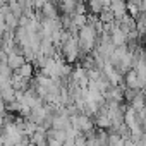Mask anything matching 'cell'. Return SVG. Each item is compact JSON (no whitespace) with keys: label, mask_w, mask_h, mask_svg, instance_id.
<instances>
[{"label":"cell","mask_w":146,"mask_h":146,"mask_svg":"<svg viewBox=\"0 0 146 146\" xmlns=\"http://www.w3.org/2000/svg\"><path fill=\"white\" fill-rule=\"evenodd\" d=\"M124 83H125V86L129 90H136V91L143 90V81H141V78L137 76V72L134 69H131L127 74L124 76Z\"/></svg>","instance_id":"6da1fadb"},{"label":"cell","mask_w":146,"mask_h":146,"mask_svg":"<svg viewBox=\"0 0 146 146\" xmlns=\"http://www.w3.org/2000/svg\"><path fill=\"white\" fill-rule=\"evenodd\" d=\"M40 19H57L58 17V9L55 5V2H52V0H48V2L40 9Z\"/></svg>","instance_id":"7a4b0ae2"},{"label":"cell","mask_w":146,"mask_h":146,"mask_svg":"<svg viewBox=\"0 0 146 146\" xmlns=\"http://www.w3.org/2000/svg\"><path fill=\"white\" fill-rule=\"evenodd\" d=\"M110 9L113 11L117 21L122 19V17H125V16L129 14V11H127V2H125V0H113L112 5H110Z\"/></svg>","instance_id":"3957f363"},{"label":"cell","mask_w":146,"mask_h":146,"mask_svg":"<svg viewBox=\"0 0 146 146\" xmlns=\"http://www.w3.org/2000/svg\"><path fill=\"white\" fill-rule=\"evenodd\" d=\"M26 62H28V58L24 57V53H11L9 58H7V64H9V67H11L14 72H16L19 67H23Z\"/></svg>","instance_id":"277c9868"},{"label":"cell","mask_w":146,"mask_h":146,"mask_svg":"<svg viewBox=\"0 0 146 146\" xmlns=\"http://www.w3.org/2000/svg\"><path fill=\"white\" fill-rule=\"evenodd\" d=\"M16 74H19V76H23V78H26V79L31 81L35 78V74H36V72H35V64L33 62H26L23 67H19L16 70Z\"/></svg>","instance_id":"5b68a950"},{"label":"cell","mask_w":146,"mask_h":146,"mask_svg":"<svg viewBox=\"0 0 146 146\" xmlns=\"http://www.w3.org/2000/svg\"><path fill=\"white\" fill-rule=\"evenodd\" d=\"M88 9H90L91 14L96 16V14H102L107 9V5H105L103 0H88Z\"/></svg>","instance_id":"8992f818"},{"label":"cell","mask_w":146,"mask_h":146,"mask_svg":"<svg viewBox=\"0 0 146 146\" xmlns=\"http://www.w3.org/2000/svg\"><path fill=\"white\" fill-rule=\"evenodd\" d=\"M98 17H100V21H102L103 24H113V23H117V17H115L113 11H112L110 7H107L102 14H98Z\"/></svg>","instance_id":"52a82bcc"},{"label":"cell","mask_w":146,"mask_h":146,"mask_svg":"<svg viewBox=\"0 0 146 146\" xmlns=\"http://www.w3.org/2000/svg\"><path fill=\"white\" fill-rule=\"evenodd\" d=\"M88 17L90 16H86V14H74V16H72V23H74V26L78 29H81L83 26L88 24Z\"/></svg>","instance_id":"ba28073f"},{"label":"cell","mask_w":146,"mask_h":146,"mask_svg":"<svg viewBox=\"0 0 146 146\" xmlns=\"http://www.w3.org/2000/svg\"><path fill=\"white\" fill-rule=\"evenodd\" d=\"M48 146H64V143H60L53 137H48Z\"/></svg>","instance_id":"9c48e42d"}]
</instances>
